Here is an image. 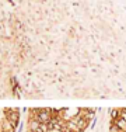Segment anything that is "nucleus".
<instances>
[{"label": "nucleus", "instance_id": "1", "mask_svg": "<svg viewBox=\"0 0 126 132\" xmlns=\"http://www.w3.org/2000/svg\"><path fill=\"white\" fill-rule=\"evenodd\" d=\"M94 115L93 108H31L27 132H86Z\"/></svg>", "mask_w": 126, "mask_h": 132}, {"label": "nucleus", "instance_id": "2", "mask_svg": "<svg viewBox=\"0 0 126 132\" xmlns=\"http://www.w3.org/2000/svg\"><path fill=\"white\" fill-rule=\"evenodd\" d=\"M20 119V111L17 108L0 110V132H15Z\"/></svg>", "mask_w": 126, "mask_h": 132}]
</instances>
